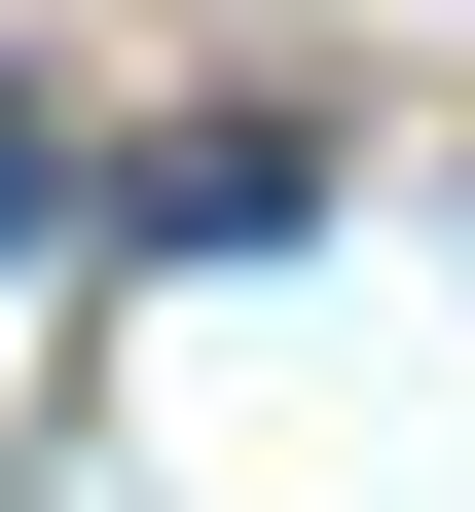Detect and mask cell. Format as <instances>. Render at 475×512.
Here are the masks:
<instances>
[{
	"label": "cell",
	"instance_id": "cell-1",
	"mask_svg": "<svg viewBox=\"0 0 475 512\" xmlns=\"http://www.w3.org/2000/svg\"><path fill=\"white\" fill-rule=\"evenodd\" d=\"M0 256H37V110H0Z\"/></svg>",
	"mask_w": 475,
	"mask_h": 512
}]
</instances>
